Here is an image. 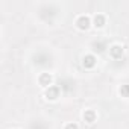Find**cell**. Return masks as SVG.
<instances>
[{"mask_svg": "<svg viewBox=\"0 0 129 129\" xmlns=\"http://www.w3.org/2000/svg\"><path fill=\"white\" fill-rule=\"evenodd\" d=\"M75 24L79 30H87L90 29V26L93 24V20L88 17V15H79L76 20H75Z\"/></svg>", "mask_w": 129, "mask_h": 129, "instance_id": "6da1fadb", "label": "cell"}, {"mask_svg": "<svg viewBox=\"0 0 129 129\" xmlns=\"http://www.w3.org/2000/svg\"><path fill=\"white\" fill-rule=\"evenodd\" d=\"M59 94H61V90H59V87H56V85H52V87L46 88V91H44V97H46L47 100H50V102L56 100V99L59 97Z\"/></svg>", "mask_w": 129, "mask_h": 129, "instance_id": "7a4b0ae2", "label": "cell"}, {"mask_svg": "<svg viewBox=\"0 0 129 129\" xmlns=\"http://www.w3.org/2000/svg\"><path fill=\"white\" fill-rule=\"evenodd\" d=\"M52 82H53V76L50 73H41L38 76V84L43 87V88H49L52 87Z\"/></svg>", "mask_w": 129, "mask_h": 129, "instance_id": "3957f363", "label": "cell"}, {"mask_svg": "<svg viewBox=\"0 0 129 129\" xmlns=\"http://www.w3.org/2000/svg\"><path fill=\"white\" fill-rule=\"evenodd\" d=\"M123 53H124V50H123V47L120 44H112L109 47V55H111L112 59H121Z\"/></svg>", "mask_w": 129, "mask_h": 129, "instance_id": "277c9868", "label": "cell"}, {"mask_svg": "<svg viewBox=\"0 0 129 129\" xmlns=\"http://www.w3.org/2000/svg\"><path fill=\"white\" fill-rule=\"evenodd\" d=\"M96 62H97V59H96L94 55H85V56L82 58V66H84L85 69H93V67L96 66Z\"/></svg>", "mask_w": 129, "mask_h": 129, "instance_id": "5b68a950", "label": "cell"}, {"mask_svg": "<svg viewBox=\"0 0 129 129\" xmlns=\"http://www.w3.org/2000/svg\"><path fill=\"white\" fill-rule=\"evenodd\" d=\"M82 118H84V121H87L88 124H91V123H94V121H96L97 114H96V111H94V109H85V112L82 114Z\"/></svg>", "mask_w": 129, "mask_h": 129, "instance_id": "8992f818", "label": "cell"}, {"mask_svg": "<svg viewBox=\"0 0 129 129\" xmlns=\"http://www.w3.org/2000/svg\"><path fill=\"white\" fill-rule=\"evenodd\" d=\"M105 24H106V17H105L103 14H96V15L93 17V26H94V27L100 29V27H103Z\"/></svg>", "mask_w": 129, "mask_h": 129, "instance_id": "52a82bcc", "label": "cell"}, {"mask_svg": "<svg viewBox=\"0 0 129 129\" xmlns=\"http://www.w3.org/2000/svg\"><path fill=\"white\" fill-rule=\"evenodd\" d=\"M118 94L121 97H129V84H123L118 88Z\"/></svg>", "mask_w": 129, "mask_h": 129, "instance_id": "ba28073f", "label": "cell"}, {"mask_svg": "<svg viewBox=\"0 0 129 129\" xmlns=\"http://www.w3.org/2000/svg\"><path fill=\"white\" fill-rule=\"evenodd\" d=\"M64 129H79V126H78L76 123H73V121H70V123H67L66 126H64Z\"/></svg>", "mask_w": 129, "mask_h": 129, "instance_id": "9c48e42d", "label": "cell"}]
</instances>
